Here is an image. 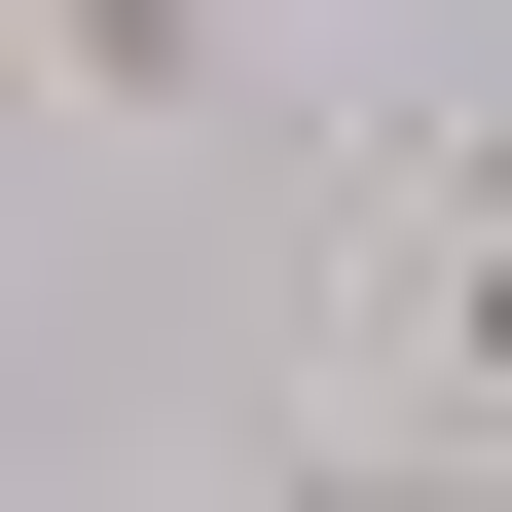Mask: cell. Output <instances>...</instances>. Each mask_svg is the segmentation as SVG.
<instances>
[{
	"instance_id": "obj_1",
	"label": "cell",
	"mask_w": 512,
	"mask_h": 512,
	"mask_svg": "<svg viewBox=\"0 0 512 512\" xmlns=\"http://www.w3.org/2000/svg\"><path fill=\"white\" fill-rule=\"evenodd\" d=\"M37 74L74 110H220V0H37Z\"/></svg>"
},
{
	"instance_id": "obj_2",
	"label": "cell",
	"mask_w": 512,
	"mask_h": 512,
	"mask_svg": "<svg viewBox=\"0 0 512 512\" xmlns=\"http://www.w3.org/2000/svg\"><path fill=\"white\" fill-rule=\"evenodd\" d=\"M403 366H476V403H512V183H476V220L403 256Z\"/></svg>"
}]
</instances>
